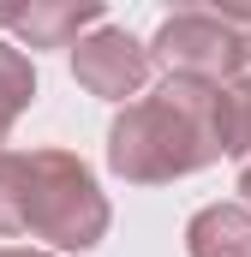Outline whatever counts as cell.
Instances as JSON below:
<instances>
[{
	"label": "cell",
	"instance_id": "1",
	"mask_svg": "<svg viewBox=\"0 0 251 257\" xmlns=\"http://www.w3.org/2000/svg\"><path fill=\"white\" fill-rule=\"evenodd\" d=\"M215 96H221V84L168 78L156 96L132 102L114 120V132H108L114 174L138 180V186H156V180H180V174L209 168L215 156H227Z\"/></svg>",
	"mask_w": 251,
	"mask_h": 257
},
{
	"label": "cell",
	"instance_id": "2",
	"mask_svg": "<svg viewBox=\"0 0 251 257\" xmlns=\"http://www.w3.org/2000/svg\"><path fill=\"white\" fill-rule=\"evenodd\" d=\"M24 233L54 239L66 251H90L108 233V197L96 192L90 168L66 150H30V215Z\"/></svg>",
	"mask_w": 251,
	"mask_h": 257
},
{
	"label": "cell",
	"instance_id": "3",
	"mask_svg": "<svg viewBox=\"0 0 251 257\" xmlns=\"http://www.w3.org/2000/svg\"><path fill=\"white\" fill-rule=\"evenodd\" d=\"M156 60L168 66V78H197V84H233L251 72L227 12H174L156 30Z\"/></svg>",
	"mask_w": 251,
	"mask_h": 257
},
{
	"label": "cell",
	"instance_id": "4",
	"mask_svg": "<svg viewBox=\"0 0 251 257\" xmlns=\"http://www.w3.org/2000/svg\"><path fill=\"white\" fill-rule=\"evenodd\" d=\"M72 72L90 96H108V102H126L138 96V84L150 78V48L126 30H96L72 48Z\"/></svg>",
	"mask_w": 251,
	"mask_h": 257
},
{
	"label": "cell",
	"instance_id": "5",
	"mask_svg": "<svg viewBox=\"0 0 251 257\" xmlns=\"http://www.w3.org/2000/svg\"><path fill=\"white\" fill-rule=\"evenodd\" d=\"M96 18H102V12H96L90 0H66V6H0V24L18 30L30 48H66V42H78V30L96 24Z\"/></svg>",
	"mask_w": 251,
	"mask_h": 257
},
{
	"label": "cell",
	"instance_id": "6",
	"mask_svg": "<svg viewBox=\"0 0 251 257\" xmlns=\"http://www.w3.org/2000/svg\"><path fill=\"white\" fill-rule=\"evenodd\" d=\"M191 257H251V209L245 203H209L186 227Z\"/></svg>",
	"mask_w": 251,
	"mask_h": 257
},
{
	"label": "cell",
	"instance_id": "7",
	"mask_svg": "<svg viewBox=\"0 0 251 257\" xmlns=\"http://www.w3.org/2000/svg\"><path fill=\"white\" fill-rule=\"evenodd\" d=\"M30 215V150H0V239L24 233Z\"/></svg>",
	"mask_w": 251,
	"mask_h": 257
},
{
	"label": "cell",
	"instance_id": "8",
	"mask_svg": "<svg viewBox=\"0 0 251 257\" xmlns=\"http://www.w3.org/2000/svg\"><path fill=\"white\" fill-rule=\"evenodd\" d=\"M215 108H221V144H227V156L251 162V72L233 78V84H221Z\"/></svg>",
	"mask_w": 251,
	"mask_h": 257
},
{
	"label": "cell",
	"instance_id": "9",
	"mask_svg": "<svg viewBox=\"0 0 251 257\" xmlns=\"http://www.w3.org/2000/svg\"><path fill=\"white\" fill-rule=\"evenodd\" d=\"M30 96H36L30 60H24L12 42H0V132H6L18 114H24V102H30Z\"/></svg>",
	"mask_w": 251,
	"mask_h": 257
},
{
	"label": "cell",
	"instance_id": "10",
	"mask_svg": "<svg viewBox=\"0 0 251 257\" xmlns=\"http://www.w3.org/2000/svg\"><path fill=\"white\" fill-rule=\"evenodd\" d=\"M0 257H42V251H24V245H0Z\"/></svg>",
	"mask_w": 251,
	"mask_h": 257
},
{
	"label": "cell",
	"instance_id": "11",
	"mask_svg": "<svg viewBox=\"0 0 251 257\" xmlns=\"http://www.w3.org/2000/svg\"><path fill=\"white\" fill-rule=\"evenodd\" d=\"M239 192H245V203H251V162L239 168Z\"/></svg>",
	"mask_w": 251,
	"mask_h": 257
}]
</instances>
